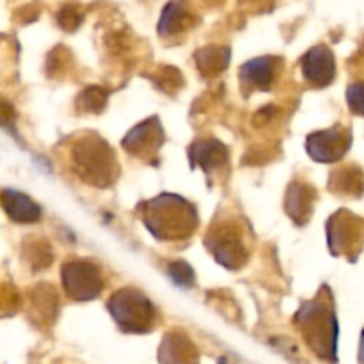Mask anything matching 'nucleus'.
<instances>
[{"mask_svg":"<svg viewBox=\"0 0 364 364\" xmlns=\"http://www.w3.org/2000/svg\"><path fill=\"white\" fill-rule=\"evenodd\" d=\"M228 151L220 142L217 141H203L196 142L192 146V162L203 166L206 171L217 169L223 164H226Z\"/></svg>","mask_w":364,"mask_h":364,"instance_id":"f8f14e48","label":"nucleus"},{"mask_svg":"<svg viewBox=\"0 0 364 364\" xmlns=\"http://www.w3.org/2000/svg\"><path fill=\"white\" fill-rule=\"evenodd\" d=\"M155 80H156V84L164 89V91L174 92L178 87H181V82H183V78H181V75L178 73L173 66H164L162 71H160V73L155 77Z\"/></svg>","mask_w":364,"mask_h":364,"instance_id":"aec40b11","label":"nucleus"},{"mask_svg":"<svg viewBox=\"0 0 364 364\" xmlns=\"http://www.w3.org/2000/svg\"><path fill=\"white\" fill-rule=\"evenodd\" d=\"M25 256L34 270L48 269L50 263L53 262V255L50 245L45 240H31L25 244Z\"/></svg>","mask_w":364,"mask_h":364,"instance_id":"f3484780","label":"nucleus"},{"mask_svg":"<svg viewBox=\"0 0 364 364\" xmlns=\"http://www.w3.org/2000/svg\"><path fill=\"white\" fill-rule=\"evenodd\" d=\"M20 302V295H18L16 288L13 284L6 283L0 287V309H14Z\"/></svg>","mask_w":364,"mask_h":364,"instance_id":"b1692460","label":"nucleus"},{"mask_svg":"<svg viewBox=\"0 0 364 364\" xmlns=\"http://www.w3.org/2000/svg\"><path fill=\"white\" fill-rule=\"evenodd\" d=\"M107 103V91L102 87H87L78 98V107L85 112H100Z\"/></svg>","mask_w":364,"mask_h":364,"instance_id":"6ab92c4d","label":"nucleus"},{"mask_svg":"<svg viewBox=\"0 0 364 364\" xmlns=\"http://www.w3.org/2000/svg\"><path fill=\"white\" fill-rule=\"evenodd\" d=\"M169 274L173 276V279L176 281L181 287H191L192 281H194V274H192L191 267L187 263L176 262L169 267Z\"/></svg>","mask_w":364,"mask_h":364,"instance_id":"4be33fe9","label":"nucleus"},{"mask_svg":"<svg viewBox=\"0 0 364 364\" xmlns=\"http://www.w3.org/2000/svg\"><path fill=\"white\" fill-rule=\"evenodd\" d=\"M75 164L82 176L95 185H109L116 176V159L109 146L98 137L78 141L73 151Z\"/></svg>","mask_w":364,"mask_h":364,"instance_id":"f03ea898","label":"nucleus"},{"mask_svg":"<svg viewBox=\"0 0 364 364\" xmlns=\"http://www.w3.org/2000/svg\"><path fill=\"white\" fill-rule=\"evenodd\" d=\"M206 245L212 249L215 258L220 263H224L228 269H237L247 258L240 231H238V228L235 224L233 226H230V224H220V226L213 228L210 237H206Z\"/></svg>","mask_w":364,"mask_h":364,"instance_id":"39448f33","label":"nucleus"},{"mask_svg":"<svg viewBox=\"0 0 364 364\" xmlns=\"http://www.w3.org/2000/svg\"><path fill=\"white\" fill-rule=\"evenodd\" d=\"M14 123H16V110H14L13 103L0 98V127L14 134Z\"/></svg>","mask_w":364,"mask_h":364,"instance_id":"5701e85b","label":"nucleus"},{"mask_svg":"<svg viewBox=\"0 0 364 364\" xmlns=\"http://www.w3.org/2000/svg\"><path fill=\"white\" fill-rule=\"evenodd\" d=\"M109 309L127 333H148L155 323L151 302L135 290H121L110 299Z\"/></svg>","mask_w":364,"mask_h":364,"instance_id":"7ed1b4c3","label":"nucleus"},{"mask_svg":"<svg viewBox=\"0 0 364 364\" xmlns=\"http://www.w3.org/2000/svg\"><path fill=\"white\" fill-rule=\"evenodd\" d=\"M32 308L39 313V315H46V318L53 316L57 309V297L55 290L48 284H39L32 291Z\"/></svg>","mask_w":364,"mask_h":364,"instance_id":"a211bd4d","label":"nucleus"},{"mask_svg":"<svg viewBox=\"0 0 364 364\" xmlns=\"http://www.w3.org/2000/svg\"><path fill=\"white\" fill-rule=\"evenodd\" d=\"M160 364H198L199 354L191 340L181 333H169L159 352Z\"/></svg>","mask_w":364,"mask_h":364,"instance_id":"6e6552de","label":"nucleus"},{"mask_svg":"<svg viewBox=\"0 0 364 364\" xmlns=\"http://www.w3.org/2000/svg\"><path fill=\"white\" fill-rule=\"evenodd\" d=\"M297 323L304 340L320 359L336 361L338 323L331 309L320 302H313L299 313Z\"/></svg>","mask_w":364,"mask_h":364,"instance_id":"f257e3e1","label":"nucleus"},{"mask_svg":"<svg viewBox=\"0 0 364 364\" xmlns=\"http://www.w3.org/2000/svg\"><path fill=\"white\" fill-rule=\"evenodd\" d=\"M82 14L78 13V9L75 6H64L59 13V23L60 27L66 28V31H75V28L80 25Z\"/></svg>","mask_w":364,"mask_h":364,"instance_id":"412c9836","label":"nucleus"},{"mask_svg":"<svg viewBox=\"0 0 364 364\" xmlns=\"http://www.w3.org/2000/svg\"><path fill=\"white\" fill-rule=\"evenodd\" d=\"M361 91H363V87L359 84L354 85V87L348 91V100H355L354 109L358 114H361Z\"/></svg>","mask_w":364,"mask_h":364,"instance_id":"393cba45","label":"nucleus"},{"mask_svg":"<svg viewBox=\"0 0 364 364\" xmlns=\"http://www.w3.org/2000/svg\"><path fill=\"white\" fill-rule=\"evenodd\" d=\"M290 191H294V194L291 192L288 194V213L297 223H304L306 215L311 212V203L315 199V196L308 194L309 187H306V185H291Z\"/></svg>","mask_w":364,"mask_h":364,"instance_id":"2eb2a0df","label":"nucleus"},{"mask_svg":"<svg viewBox=\"0 0 364 364\" xmlns=\"http://www.w3.org/2000/svg\"><path fill=\"white\" fill-rule=\"evenodd\" d=\"M191 23V16H188L187 9L181 2L174 0L169 6L164 9L162 21H160V31L166 34H174V32L181 31L183 27H188Z\"/></svg>","mask_w":364,"mask_h":364,"instance_id":"dca6fc26","label":"nucleus"},{"mask_svg":"<svg viewBox=\"0 0 364 364\" xmlns=\"http://www.w3.org/2000/svg\"><path fill=\"white\" fill-rule=\"evenodd\" d=\"M63 279L68 294L78 301L98 297V294L102 291V276L91 263H68L63 269Z\"/></svg>","mask_w":364,"mask_h":364,"instance_id":"423d86ee","label":"nucleus"},{"mask_svg":"<svg viewBox=\"0 0 364 364\" xmlns=\"http://www.w3.org/2000/svg\"><path fill=\"white\" fill-rule=\"evenodd\" d=\"M304 75L306 78L316 85H326L334 77V59L333 53L326 46H316L304 57Z\"/></svg>","mask_w":364,"mask_h":364,"instance_id":"1a4fd4ad","label":"nucleus"},{"mask_svg":"<svg viewBox=\"0 0 364 364\" xmlns=\"http://www.w3.org/2000/svg\"><path fill=\"white\" fill-rule=\"evenodd\" d=\"M160 142H162V130H160L159 124H153L149 121V123L135 128L128 135L127 141H124V148L134 155H149L159 148Z\"/></svg>","mask_w":364,"mask_h":364,"instance_id":"9b49d317","label":"nucleus"},{"mask_svg":"<svg viewBox=\"0 0 364 364\" xmlns=\"http://www.w3.org/2000/svg\"><path fill=\"white\" fill-rule=\"evenodd\" d=\"M348 146H350V135L343 130H336V128L311 135L308 141L309 155L315 160H322V162L338 160L345 155Z\"/></svg>","mask_w":364,"mask_h":364,"instance_id":"0eeeda50","label":"nucleus"},{"mask_svg":"<svg viewBox=\"0 0 364 364\" xmlns=\"http://www.w3.org/2000/svg\"><path fill=\"white\" fill-rule=\"evenodd\" d=\"M167 219L173 223L174 240L183 238L196 230V213L192 206H188L183 199L173 198V196H162L149 205L148 210V226L159 220Z\"/></svg>","mask_w":364,"mask_h":364,"instance_id":"20e7f679","label":"nucleus"},{"mask_svg":"<svg viewBox=\"0 0 364 364\" xmlns=\"http://www.w3.org/2000/svg\"><path fill=\"white\" fill-rule=\"evenodd\" d=\"M0 205L14 223H34L39 219V206L16 191H4L0 194Z\"/></svg>","mask_w":364,"mask_h":364,"instance_id":"9d476101","label":"nucleus"},{"mask_svg":"<svg viewBox=\"0 0 364 364\" xmlns=\"http://www.w3.org/2000/svg\"><path fill=\"white\" fill-rule=\"evenodd\" d=\"M242 75H244V80L247 82V84L259 89H269L274 80L272 59L252 60L251 64H247V66L244 68Z\"/></svg>","mask_w":364,"mask_h":364,"instance_id":"4468645a","label":"nucleus"},{"mask_svg":"<svg viewBox=\"0 0 364 364\" xmlns=\"http://www.w3.org/2000/svg\"><path fill=\"white\" fill-rule=\"evenodd\" d=\"M196 59H198V66L205 77H215L220 71L226 70L230 53L223 46H208V48L199 50Z\"/></svg>","mask_w":364,"mask_h":364,"instance_id":"ddd939ff","label":"nucleus"}]
</instances>
